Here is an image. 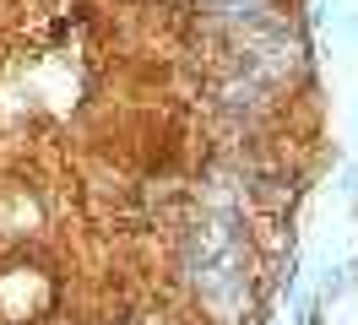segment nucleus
<instances>
[{
    "label": "nucleus",
    "mask_w": 358,
    "mask_h": 325,
    "mask_svg": "<svg viewBox=\"0 0 358 325\" xmlns=\"http://www.w3.org/2000/svg\"><path fill=\"white\" fill-rule=\"evenodd\" d=\"M206 11H234V6H261V0H201Z\"/></svg>",
    "instance_id": "1"
}]
</instances>
